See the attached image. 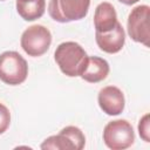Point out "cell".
Here are the masks:
<instances>
[{"mask_svg":"<svg viewBox=\"0 0 150 150\" xmlns=\"http://www.w3.org/2000/svg\"><path fill=\"white\" fill-rule=\"evenodd\" d=\"M54 59L64 75L76 77L82 74L88 61V55L77 42L66 41L56 47Z\"/></svg>","mask_w":150,"mask_h":150,"instance_id":"obj_1","label":"cell"},{"mask_svg":"<svg viewBox=\"0 0 150 150\" xmlns=\"http://www.w3.org/2000/svg\"><path fill=\"white\" fill-rule=\"evenodd\" d=\"M52 43L50 30L42 25H33L28 27L21 35L20 45L26 54L38 57L47 53Z\"/></svg>","mask_w":150,"mask_h":150,"instance_id":"obj_5","label":"cell"},{"mask_svg":"<svg viewBox=\"0 0 150 150\" xmlns=\"http://www.w3.org/2000/svg\"><path fill=\"white\" fill-rule=\"evenodd\" d=\"M135 132L127 120L109 122L103 129V142L112 150H124L134 144Z\"/></svg>","mask_w":150,"mask_h":150,"instance_id":"obj_4","label":"cell"},{"mask_svg":"<svg viewBox=\"0 0 150 150\" xmlns=\"http://www.w3.org/2000/svg\"><path fill=\"white\" fill-rule=\"evenodd\" d=\"M149 19H150V7L148 5H139L131 9L128 15V34L129 36L144 46H149Z\"/></svg>","mask_w":150,"mask_h":150,"instance_id":"obj_7","label":"cell"},{"mask_svg":"<svg viewBox=\"0 0 150 150\" xmlns=\"http://www.w3.org/2000/svg\"><path fill=\"white\" fill-rule=\"evenodd\" d=\"M117 14L110 2H101L94 13V27L98 33L109 32L117 25Z\"/></svg>","mask_w":150,"mask_h":150,"instance_id":"obj_10","label":"cell"},{"mask_svg":"<svg viewBox=\"0 0 150 150\" xmlns=\"http://www.w3.org/2000/svg\"><path fill=\"white\" fill-rule=\"evenodd\" d=\"M120 2H122V4H124V5H128V6H131V5H134V4H136V2H138L139 0H118Z\"/></svg>","mask_w":150,"mask_h":150,"instance_id":"obj_15","label":"cell"},{"mask_svg":"<svg viewBox=\"0 0 150 150\" xmlns=\"http://www.w3.org/2000/svg\"><path fill=\"white\" fill-rule=\"evenodd\" d=\"M0 1H5V0H0Z\"/></svg>","mask_w":150,"mask_h":150,"instance_id":"obj_16","label":"cell"},{"mask_svg":"<svg viewBox=\"0 0 150 150\" xmlns=\"http://www.w3.org/2000/svg\"><path fill=\"white\" fill-rule=\"evenodd\" d=\"M11 124V112L8 108L0 103V135L4 134Z\"/></svg>","mask_w":150,"mask_h":150,"instance_id":"obj_13","label":"cell"},{"mask_svg":"<svg viewBox=\"0 0 150 150\" xmlns=\"http://www.w3.org/2000/svg\"><path fill=\"white\" fill-rule=\"evenodd\" d=\"M95 40L101 50L108 54H115L118 53L125 42V32L120 22L109 32L104 33H95Z\"/></svg>","mask_w":150,"mask_h":150,"instance_id":"obj_9","label":"cell"},{"mask_svg":"<svg viewBox=\"0 0 150 150\" xmlns=\"http://www.w3.org/2000/svg\"><path fill=\"white\" fill-rule=\"evenodd\" d=\"M109 70V63L104 59L98 56H88L87 64L80 76L89 83H97L107 79Z\"/></svg>","mask_w":150,"mask_h":150,"instance_id":"obj_11","label":"cell"},{"mask_svg":"<svg viewBox=\"0 0 150 150\" xmlns=\"http://www.w3.org/2000/svg\"><path fill=\"white\" fill-rule=\"evenodd\" d=\"M89 6L90 0H49L48 13L54 21L71 22L84 19Z\"/></svg>","mask_w":150,"mask_h":150,"instance_id":"obj_3","label":"cell"},{"mask_svg":"<svg viewBox=\"0 0 150 150\" xmlns=\"http://www.w3.org/2000/svg\"><path fill=\"white\" fill-rule=\"evenodd\" d=\"M138 132L143 141L150 142V128H149V114H145L138 123Z\"/></svg>","mask_w":150,"mask_h":150,"instance_id":"obj_14","label":"cell"},{"mask_svg":"<svg viewBox=\"0 0 150 150\" xmlns=\"http://www.w3.org/2000/svg\"><path fill=\"white\" fill-rule=\"evenodd\" d=\"M97 102L103 112L109 116L120 115L124 110L125 98L122 90L115 86H107L98 91Z\"/></svg>","mask_w":150,"mask_h":150,"instance_id":"obj_8","label":"cell"},{"mask_svg":"<svg viewBox=\"0 0 150 150\" xmlns=\"http://www.w3.org/2000/svg\"><path fill=\"white\" fill-rule=\"evenodd\" d=\"M16 12L26 21L40 19L46 9V0H16Z\"/></svg>","mask_w":150,"mask_h":150,"instance_id":"obj_12","label":"cell"},{"mask_svg":"<svg viewBox=\"0 0 150 150\" xmlns=\"http://www.w3.org/2000/svg\"><path fill=\"white\" fill-rule=\"evenodd\" d=\"M28 75L27 61L14 50L4 52L0 55V80L9 86L23 83Z\"/></svg>","mask_w":150,"mask_h":150,"instance_id":"obj_2","label":"cell"},{"mask_svg":"<svg viewBox=\"0 0 150 150\" xmlns=\"http://www.w3.org/2000/svg\"><path fill=\"white\" fill-rule=\"evenodd\" d=\"M86 136L82 130L74 125H68L63 128L57 135L47 137L42 144L41 149H56V150H81L84 148Z\"/></svg>","mask_w":150,"mask_h":150,"instance_id":"obj_6","label":"cell"}]
</instances>
